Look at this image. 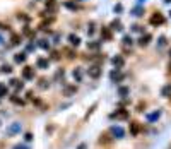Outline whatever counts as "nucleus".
Segmentation results:
<instances>
[{"mask_svg": "<svg viewBox=\"0 0 171 149\" xmlns=\"http://www.w3.org/2000/svg\"><path fill=\"white\" fill-rule=\"evenodd\" d=\"M109 118H111V120H122V122H125V120H128V118H130V111L127 110V108H116V110L109 115Z\"/></svg>", "mask_w": 171, "mask_h": 149, "instance_id": "f257e3e1", "label": "nucleus"}, {"mask_svg": "<svg viewBox=\"0 0 171 149\" xmlns=\"http://www.w3.org/2000/svg\"><path fill=\"white\" fill-rule=\"evenodd\" d=\"M21 130H22V123L14 122V123H10L9 127L5 128V135H7V137H14V135L21 134Z\"/></svg>", "mask_w": 171, "mask_h": 149, "instance_id": "f03ea898", "label": "nucleus"}, {"mask_svg": "<svg viewBox=\"0 0 171 149\" xmlns=\"http://www.w3.org/2000/svg\"><path fill=\"white\" fill-rule=\"evenodd\" d=\"M109 132H111V135H113V137H116V139H123V137H125V128L120 127V125H111V127H109Z\"/></svg>", "mask_w": 171, "mask_h": 149, "instance_id": "7ed1b4c3", "label": "nucleus"}, {"mask_svg": "<svg viewBox=\"0 0 171 149\" xmlns=\"http://www.w3.org/2000/svg\"><path fill=\"white\" fill-rule=\"evenodd\" d=\"M34 76H36V70H34V67L26 65V67L22 69V79H26V81H33V79H34Z\"/></svg>", "mask_w": 171, "mask_h": 149, "instance_id": "20e7f679", "label": "nucleus"}, {"mask_svg": "<svg viewBox=\"0 0 171 149\" xmlns=\"http://www.w3.org/2000/svg\"><path fill=\"white\" fill-rule=\"evenodd\" d=\"M161 115H163L161 110H154V111H150V113H146V120L149 122V123H156L161 118Z\"/></svg>", "mask_w": 171, "mask_h": 149, "instance_id": "39448f33", "label": "nucleus"}, {"mask_svg": "<svg viewBox=\"0 0 171 149\" xmlns=\"http://www.w3.org/2000/svg\"><path fill=\"white\" fill-rule=\"evenodd\" d=\"M149 22H150L152 26H161V24L164 22V16L161 14V12H154V14L150 16Z\"/></svg>", "mask_w": 171, "mask_h": 149, "instance_id": "423d86ee", "label": "nucleus"}, {"mask_svg": "<svg viewBox=\"0 0 171 149\" xmlns=\"http://www.w3.org/2000/svg\"><path fill=\"white\" fill-rule=\"evenodd\" d=\"M87 74H89L91 79H99V77H101V67L99 65H91L87 69Z\"/></svg>", "mask_w": 171, "mask_h": 149, "instance_id": "0eeeda50", "label": "nucleus"}, {"mask_svg": "<svg viewBox=\"0 0 171 149\" xmlns=\"http://www.w3.org/2000/svg\"><path fill=\"white\" fill-rule=\"evenodd\" d=\"M123 74H122V69H115L111 70V74H109V79H111V82H120V81H123Z\"/></svg>", "mask_w": 171, "mask_h": 149, "instance_id": "6e6552de", "label": "nucleus"}, {"mask_svg": "<svg viewBox=\"0 0 171 149\" xmlns=\"http://www.w3.org/2000/svg\"><path fill=\"white\" fill-rule=\"evenodd\" d=\"M140 130H142V125H140L139 122H130V134H132L133 137H137V135L140 134Z\"/></svg>", "mask_w": 171, "mask_h": 149, "instance_id": "1a4fd4ad", "label": "nucleus"}, {"mask_svg": "<svg viewBox=\"0 0 171 149\" xmlns=\"http://www.w3.org/2000/svg\"><path fill=\"white\" fill-rule=\"evenodd\" d=\"M111 63L115 65V69H122V67L125 65V58H123L122 55H116L111 58Z\"/></svg>", "mask_w": 171, "mask_h": 149, "instance_id": "9d476101", "label": "nucleus"}, {"mask_svg": "<svg viewBox=\"0 0 171 149\" xmlns=\"http://www.w3.org/2000/svg\"><path fill=\"white\" fill-rule=\"evenodd\" d=\"M36 67L38 69H48V67H50V60L48 58H43V57H39V58L36 60Z\"/></svg>", "mask_w": 171, "mask_h": 149, "instance_id": "9b49d317", "label": "nucleus"}, {"mask_svg": "<svg viewBox=\"0 0 171 149\" xmlns=\"http://www.w3.org/2000/svg\"><path fill=\"white\" fill-rule=\"evenodd\" d=\"M101 38L104 40V41H111V40H113L111 28H103V29H101Z\"/></svg>", "mask_w": 171, "mask_h": 149, "instance_id": "f8f14e48", "label": "nucleus"}, {"mask_svg": "<svg viewBox=\"0 0 171 149\" xmlns=\"http://www.w3.org/2000/svg\"><path fill=\"white\" fill-rule=\"evenodd\" d=\"M77 93V86L75 84H70V86H65L63 87V96H72V94Z\"/></svg>", "mask_w": 171, "mask_h": 149, "instance_id": "ddd939ff", "label": "nucleus"}, {"mask_svg": "<svg viewBox=\"0 0 171 149\" xmlns=\"http://www.w3.org/2000/svg\"><path fill=\"white\" fill-rule=\"evenodd\" d=\"M118 96L122 98V100L128 98V96H130V87H127V86H120V87H118Z\"/></svg>", "mask_w": 171, "mask_h": 149, "instance_id": "4468645a", "label": "nucleus"}, {"mask_svg": "<svg viewBox=\"0 0 171 149\" xmlns=\"http://www.w3.org/2000/svg\"><path fill=\"white\" fill-rule=\"evenodd\" d=\"M44 5H46V12H55L57 11V0H46Z\"/></svg>", "mask_w": 171, "mask_h": 149, "instance_id": "2eb2a0df", "label": "nucleus"}, {"mask_svg": "<svg viewBox=\"0 0 171 149\" xmlns=\"http://www.w3.org/2000/svg\"><path fill=\"white\" fill-rule=\"evenodd\" d=\"M9 86H12L16 91H21L24 87V82H21L19 79H10V82H9Z\"/></svg>", "mask_w": 171, "mask_h": 149, "instance_id": "dca6fc26", "label": "nucleus"}, {"mask_svg": "<svg viewBox=\"0 0 171 149\" xmlns=\"http://www.w3.org/2000/svg\"><path fill=\"white\" fill-rule=\"evenodd\" d=\"M161 96L163 98H169L171 96V84H164L161 87Z\"/></svg>", "mask_w": 171, "mask_h": 149, "instance_id": "f3484780", "label": "nucleus"}, {"mask_svg": "<svg viewBox=\"0 0 171 149\" xmlns=\"http://www.w3.org/2000/svg\"><path fill=\"white\" fill-rule=\"evenodd\" d=\"M150 40H152V36H150V35H142V36L139 38V45H140V46H147Z\"/></svg>", "mask_w": 171, "mask_h": 149, "instance_id": "a211bd4d", "label": "nucleus"}, {"mask_svg": "<svg viewBox=\"0 0 171 149\" xmlns=\"http://www.w3.org/2000/svg\"><path fill=\"white\" fill-rule=\"evenodd\" d=\"M26 53H24V52H21V53H16V55H14V62H16V63H24V62H26Z\"/></svg>", "mask_w": 171, "mask_h": 149, "instance_id": "6ab92c4d", "label": "nucleus"}, {"mask_svg": "<svg viewBox=\"0 0 171 149\" xmlns=\"http://www.w3.org/2000/svg\"><path fill=\"white\" fill-rule=\"evenodd\" d=\"M9 100H10V103H14V105H19V106H24V103H26V101H24L22 98L16 96V94H12V96H10Z\"/></svg>", "mask_w": 171, "mask_h": 149, "instance_id": "aec40b11", "label": "nucleus"}, {"mask_svg": "<svg viewBox=\"0 0 171 149\" xmlns=\"http://www.w3.org/2000/svg\"><path fill=\"white\" fill-rule=\"evenodd\" d=\"M68 41H70L72 46H79V45H81V38H79L77 35H70V36H68Z\"/></svg>", "mask_w": 171, "mask_h": 149, "instance_id": "412c9836", "label": "nucleus"}, {"mask_svg": "<svg viewBox=\"0 0 171 149\" xmlns=\"http://www.w3.org/2000/svg\"><path fill=\"white\" fill-rule=\"evenodd\" d=\"M5 96H9V87H7V84L0 82V100Z\"/></svg>", "mask_w": 171, "mask_h": 149, "instance_id": "4be33fe9", "label": "nucleus"}, {"mask_svg": "<svg viewBox=\"0 0 171 149\" xmlns=\"http://www.w3.org/2000/svg\"><path fill=\"white\" fill-rule=\"evenodd\" d=\"M122 45L125 46V48H128V46H132L133 45V40H132V36H123V40H122Z\"/></svg>", "mask_w": 171, "mask_h": 149, "instance_id": "5701e85b", "label": "nucleus"}, {"mask_svg": "<svg viewBox=\"0 0 171 149\" xmlns=\"http://www.w3.org/2000/svg\"><path fill=\"white\" fill-rule=\"evenodd\" d=\"M63 5H65V7H67V9H70V11H77V9L81 7V5L77 4V2H72V0H68V2H65Z\"/></svg>", "mask_w": 171, "mask_h": 149, "instance_id": "b1692460", "label": "nucleus"}, {"mask_svg": "<svg viewBox=\"0 0 171 149\" xmlns=\"http://www.w3.org/2000/svg\"><path fill=\"white\" fill-rule=\"evenodd\" d=\"M109 28H111L113 31H122V29H123V28H122V22H120L118 19H115V21L111 22V26H109Z\"/></svg>", "mask_w": 171, "mask_h": 149, "instance_id": "393cba45", "label": "nucleus"}, {"mask_svg": "<svg viewBox=\"0 0 171 149\" xmlns=\"http://www.w3.org/2000/svg\"><path fill=\"white\" fill-rule=\"evenodd\" d=\"M19 43H21V35H12V38H10V45L17 46Z\"/></svg>", "mask_w": 171, "mask_h": 149, "instance_id": "a878e982", "label": "nucleus"}, {"mask_svg": "<svg viewBox=\"0 0 171 149\" xmlns=\"http://www.w3.org/2000/svg\"><path fill=\"white\" fill-rule=\"evenodd\" d=\"M38 46L43 48V50H50V43H48L46 40H39V41H38Z\"/></svg>", "mask_w": 171, "mask_h": 149, "instance_id": "bb28decb", "label": "nucleus"}, {"mask_svg": "<svg viewBox=\"0 0 171 149\" xmlns=\"http://www.w3.org/2000/svg\"><path fill=\"white\" fill-rule=\"evenodd\" d=\"M38 87H39V89H48V87H50V82H48L46 79H39V84H38Z\"/></svg>", "mask_w": 171, "mask_h": 149, "instance_id": "cd10ccee", "label": "nucleus"}, {"mask_svg": "<svg viewBox=\"0 0 171 149\" xmlns=\"http://www.w3.org/2000/svg\"><path fill=\"white\" fill-rule=\"evenodd\" d=\"M132 14L135 16V17H140V16L144 14V7H140V5H139V7H135V9L132 11Z\"/></svg>", "mask_w": 171, "mask_h": 149, "instance_id": "c85d7f7f", "label": "nucleus"}, {"mask_svg": "<svg viewBox=\"0 0 171 149\" xmlns=\"http://www.w3.org/2000/svg\"><path fill=\"white\" fill-rule=\"evenodd\" d=\"M74 79L77 81V82H81V79H82V72H81V69H75V70H74Z\"/></svg>", "mask_w": 171, "mask_h": 149, "instance_id": "c756f323", "label": "nucleus"}, {"mask_svg": "<svg viewBox=\"0 0 171 149\" xmlns=\"http://www.w3.org/2000/svg\"><path fill=\"white\" fill-rule=\"evenodd\" d=\"M17 17H19V21H24V22H29V16H26L24 14V12H19V14H17Z\"/></svg>", "mask_w": 171, "mask_h": 149, "instance_id": "7c9ffc66", "label": "nucleus"}, {"mask_svg": "<svg viewBox=\"0 0 171 149\" xmlns=\"http://www.w3.org/2000/svg\"><path fill=\"white\" fill-rule=\"evenodd\" d=\"M96 106H98V105H96V103H94V105H92V106H91V108H89V111H87V113H86V115H84V120H87V118H89V117H91V115H92V111H94V110H96Z\"/></svg>", "mask_w": 171, "mask_h": 149, "instance_id": "2f4dec72", "label": "nucleus"}, {"mask_svg": "<svg viewBox=\"0 0 171 149\" xmlns=\"http://www.w3.org/2000/svg\"><path fill=\"white\" fill-rule=\"evenodd\" d=\"M0 70H2L3 74H10V72H12V67H10V65H7V63H3V65H2V69H0Z\"/></svg>", "mask_w": 171, "mask_h": 149, "instance_id": "473e14b6", "label": "nucleus"}, {"mask_svg": "<svg viewBox=\"0 0 171 149\" xmlns=\"http://www.w3.org/2000/svg\"><path fill=\"white\" fill-rule=\"evenodd\" d=\"M87 48L89 50H98L99 48V43L98 41H92V43H89V45H87Z\"/></svg>", "mask_w": 171, "mask_h": 149, "instance_id": "72a5a7b5", "label": "nucleus"}, {"mask_svg": "<svg viewBox=\"0 0 171 149\" xmlns=\"http://www.w3.org/2000/svg\"><path fill=\"white\" fill-rule=\"evenodd\" d=\"M33 134H31V132H26V134H24V141H26V142H31V141H33Z\"/></svg>", "mask_w": 171, "mask_h": 149, "instance_id": "f704fd0d", "label": "nucleus"}, {"mask_svg": "<svg viewBox=\"0 0 171 149\" xmlns=\"http://www.w3.org/2000/svg\"><path fill=\"white\" fill-rule=\"evenodd\" d=\"M12 149H31L29 146H26V144H16Z\"/></svg>", "mask_w": 171, "mask_h": 149, "instance_id": "c9c22d12", "label": "nucleus"}, {"mask_svg": "<svg viewBox=\"0 0 171 149\" xmlns=\"http://www.w3.org/2000/svg\"><path fill=\"white\" fill-rule=\"evenodd\" d=\"M63 74H65V72H63V69H58V70H57V74H55V79H60V77H63Z\"/></svg>", "mask_w": 171, "mask_h": 149, "instance_id": "e433bc0d", "label": "nucleus"}, {"mask_svg": "<svg viewBox=\"0 0 171 149\" xmlns=\"http://www.w3.org/2000/svg\"><path fill=\"white\" fill-rule=\"evenodd\" d=\"M65 52H67V57H68V58H74V57L77 55V53H75L74 50H65Z\"/></svg>", "mask_w": 171, "mask_h": 149, "instance_id": "4c0bfd02", "label": "nucleus"}, {"mask_svg": "<svg viewBox=\"0 0 171 149\" xmlns=\"http://www.w3.org/2000/svg\"><path fill=\"white\" fill-rule=\"evenodd\" d=\"M0 29H3V31H10V26L5 24V22H0Z\"/></svg>", "mask_w": 171, "mask_h": 149, "instance_id": "58836bf2", "label": "nucleus"}, {"mask_svg": "<svg viewBox=\"0 0 171 149\" xmlns=\"http://www.w3.org/2000/svg\"><path fill=\"white\" fill-rule=\"evenodd\" d=\"M132 31H137V33H142V26H139V24H135V26H132Z\"/></svg>", "mask_w": 171, "mask_h": 149, "instance_id": "ea45409f", "label": "nucleus"}, {"mask_svg": "<svg viewBox=\"0 0 171 149\" xmlns=\"http://www.w3.org/2000/svg\"><path fill=\"white\" fill-rule=\"evenodd\" d=\"M60 58V53L58 52H51V60H58Z\"/></svg>", "mask_w": 171, "mask_h": 149, "instance_id": "a19ab883", "label": "nucleus"}, {"mask_svg": "<svg viewBox=\"0 0 171 149\" xmlns=\"http://www.w3.org/2000/svg\"><path fill=\"white\" fill-rule=\"evenodd\" d=\"M164 45H166V38L161 36V38H159V46H164Z\"/></svg>", "mask_w": 171, "mask_h": 149, "instance_id": "79ce46f5", "label": "nucleus"}, {"mask_svg": "<svg viewBox=\"0 0 171 149\" xmlns=\"http://www.w3.org/2000/svg\"><path fill=\"white\" fill-rule=\"evenodd\" d=\"M77 149H87V144H86V142H81V144L77 146Z\"/></svg>", "mask_w": 171, "mask_h": 149, "instance_id": "37998d69", "label": "nucleus"}, {"mask_svg": "<svg viewBox=\"0 0 171 149\" xmlns=\"http://www.w3.org/2000/svg\"><path fill=\"white\" fill-rule=\"evenodd\" d=\"M122 9H123L122 4H116V5H115V12H122Z\"/></svg>", "mask_w": 171, "mask_h": 149, "instance_id": "c03bdc74", "label": "nucleus"}, {"mask_svg": "<svg viewBox=\"0 0 171 149\" xmlns=\"http://www.w3.org/2000/svg\"><path fill=\"white\" fill-rule=\"evenodd\" d=\"M144 108H146V103H139V111H144Z\"/></svg>", "mask_w": 171, "mask_h": 149, "instance_id": "a18cd8bd", "label": "nucleus"}, {"mask_svg": "<svg viewBox=\"0 0 171 149\" xmlns=\"http://www.w3.org/2000/svg\"><path fill=\"white\" fill-rule=\"evenodd\" d=\"M164 4H171V0H164Z\"/></svg>", "mask_w": 171, "mask_h": 149, "instance_id": "49530a36", "label": "nucleus"}, {"mask_svg": "<svg viewBox=\"0 0 171 149\" xmlns=\"http://www.w3.org/2000/svg\"><path fill=\"white\" fill-rule=\"evenodd\" d=\"M144 2H146V0H139V4H144Z\"/></svg>", "mask_w": 171, "mask_h": 149, "instance_id": "de8ad7c7", "label": "nucleus"}, {"mask_svg": "<svg viewBox=\"0 0 171 149\" xmlns=\"http://www.w3.org/2000/svg\"><path fill=\"white\" fill-rule=\"evenodd\" d=\"M2 41H3V40H2V36H0V43H2Z\"/></svg>", "mask_w": 171, "mask_h": 149, "instance_id": "09e8293b", "label": "nucleus"}, {"mask_svg": "<svg viewBox=\"0 0 171 149\" xmlns=\"http://www.w3.org/2000/svg\"><path fill=\"white\" fill-rule=\"evenodd\" d=\"M169 57H171V50H169Z\"/></svg>", "mask_w": 171, "mask_h": 149, "instance_id": "8fccbe9b", "label": "nucleus"}, {"mask_svg": "<svg viewBox=\"0 0 171 149\" xmlns=\"http://www.w3.org/2000/svg\"><path fill=\"white\" fill-rule=\"evenodd\" d=\"M169 16H171V12H169Z\"/></svg>", "mask_w": 171, "mask_h": 149, "instance_id": "3c124183", "label": "nucleus"}]
</instances>
